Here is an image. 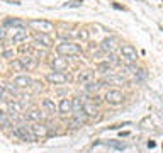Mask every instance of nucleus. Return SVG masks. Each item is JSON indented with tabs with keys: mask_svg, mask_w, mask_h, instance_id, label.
I'll list each match as a JSON object with an SVG mask.
<instances>
[{
	"mask_svg": "<svg viewBox=\"0 0 163 153\" xmlns=\"http://www.w3.org/2000/svg\"><path fill=\"white\" fill-rule=\"evenodd\" d=\"M56 53L60 56H65V58H73V56H78L82 53V48L72 41H61L56 46Z\"/></svg>",
	"mask_w": 163,
	"mask_h": 153,
	"instance_id": "f257e3e1",
	"label": "nucleus"
},
{
	"mask_svg": "<svg viewBox=\"0 0 163 153\" xmlns=\"http://www.w3.org/2000/svg\"><path fill=\"white\" fill-rule=\"evenodd\" d=\"M29 27H33L36 33H44V34H49L54 31V24L49 21H44V19H31L29 22Z\"/></svg>",
	"mask_w": 163,
	"mask_h": 153,
	"instance_id": "f03ea898",
	"label": "nucleus"
},
{
	"mask_svg": "<svg viewBox=\"0 0 163 153\" xmlns=\"http://www.w3.org/2000/svg\"><path fill=\"white\" fill-rule=\"evenodd\" d=\"M12 135L15 136V138H19V139H22V141H34L36 139V136L33 135V131H31V128L27 126V124H17V126L12 129Z\"/></svg>",
	"mask_w": 163,
	"mask_h": 153,
	"instance_id": "7ed1b4c3",
	"label": "nucleus"
},
{
	"mask_svg": "<svg viewBox=\"0 0 163 153\" xmlns=\"http://www.w3.org/2000/svg\"><path fill=\"white\" fill-rule=\"evenodd\" d=\"M70 80H72V76L65 72H54L53 70V72H49L46 75V82L51 85H61V84H66Z\"/></svg>",
	"mask_w": 163,
	"mask_h": 153,
	"instance_id": "20e7f679",
	"label": "nucleus"
},
{
	"mask_svg": "<svg viewBox=\"0 0 163 153\" xmlns=\"http://www.w3.org/2000/svg\"><path fill=\"white\" fill-rule=\"evenodd\" d=\"M17 60H19V63H21L24 72H34V70L37 68V63H39L37 58L33 55H22L21 58H17Z\"/></svg>",
	"mask_w": 163,
	"mask_h": 153,
	"instance_id": "39448f33",
	"label": "nucleus"
},
{
	"mask_svg": "<svg viewBox=\"0 0 163 153\" xmlns=\"http://www.w3.org/2000/svg\"><path fill=\"white\" fill-rule=\"evenodd\" d=\"M34 48H51L53 46V39L49 34L44 33H34V41H33Z\"/></svg>",
	"mask_w": 163,
	"mask_h": 153,
	"instance_id": "423d86ee",
	"label": "nucleus"
},
{
	"mask_svg": "<svg viewBox=\"0 0 163 153\" xmlns=\"http://www.w3.org/2000/svg\"><path fill=\"white\" fill-rule=\"evenodd\" d=\"M33 78H31L27 73H19V75H15L14 78H12V84L15 85V87L19 88H29L31 85H33Z\"/></svg>",
	"mask_w": 163,
	"mask_h": 153,
	"instance_id": "0eeeda50",
	"label": "nucleus"
},
{
	"mask_svg": "<svg viewBox=\"0 0 163 153\" xmlns=\"http://www.w3.org/2000/svg\"><path fill=\"white\" fill-rule=\"evenodd\" d=\"M104 100L109 102V104H121L124 100V95L121 90H116V88H111V90L105 92L104 95Z\"/></svg>",
	"mask_w": 163,
	"mask_h": 153,
	"instance_id": "6e6552de",
	"label": "nucleus"
},
{
	"mask_svg": "<svg viewBox=\"0 0 163 153\" xmlns=\"http://www.w3.org/2000/svg\"><path fill=\"white\" fill-rule=\"evenodd\" d=\"M29 37V31L27 27H19V29H12L10 31V41L12 43H22Z\"/></svg>",
	"mask_w": 163,
	"mask_h": 153,
	"instance_id": "1a4fd4ad",
	"label": "nucleus"
},
{
	"mask_svg": "<svg viewBox=\"0 0 163 153\" xmlns=\"http://www.w3.org/2000/svg\"><path fill=\"white\" fill-rule=\"evenodd\" d=\"M100 49L104 51V53H107V55H111V53H114L116 51V48H117V37H105L104 41H102L100 44Z\"/></svg>",
	"mask_w": 163,
	"mask_h": 153,
	"instance_id": "9d476101",
	"label": "nucleus"
},
{
	"mask_svg": "<svg viewBox=\"0 0 163 153\" xmlns=\"http://www.w3.org/2000/svg\"><path fill=\"white\" fill-rule=\"evenodd\" d=\"M58 114H61V116H68V114H73V102L72 99L65 97L60 100L58 104Z\"/></svg>",
	"mask_w": 163,
	"mask_h": 153,
	"instance_id": "9b49d317",
	"label": "nucleus"
},
{
	"mask_svg": "<svg viewBox=\"0 0 163 153\" xmlns=\"http://www.w3.org/2000/svg\"><path fill=\"white\" fill-rule=\"evenodd\" d=\"M29 128H31V131H33V135L36 136V138H44V136L49 135L48 126H46V124H43V123H33Z\"/></svg>",
	"mask_w": 163,
	"mask_h": 153,
	"instance_id": "f8f14e48",
	"label": "nucleus"
},
{
	"mask_svg": "<svg viewBox=\"0 0 163 153\" xmlns=\"http://www.w3.org/2000/svg\"><path fill=\"white\" fill-rule=\"evenodd\" d=\"M121 53H122V56L127 61H136L138 60V51H136V48L131 46V44H124L121 48Z\"/></svg>",
	"mask_w": 163,
	"mask_h": 153,
	"instance_id": "ddd939ff",
	"label": "nucleus"
},
{
	"mask_svg": "<svg viewBox=\"0 0 163 153\" xmlns=\"http://www.w3.org/2000/svg\"><path fill=\"white\" fill-rule=\"evenodd\" d=\"M51 68L54 70V72H65V68L68 66V60L65 58V56H58V58H53L49 61Z\"/></svg>",
	"mask_w": 163,
	"mask_h": 153,
	"instance_id": "4468645a",
	"label": "nucleus"
},
{
	"mask_svg": "<svg viewBox=\"0 0 163 153\" xmlns=\"http://www.w3.org/2000/svg\"><path fill=\"white\" fill-rule=\"evenodd\" d=\"M126 78H124L122 75H116V73H109V75H104V80H102V84H126Z\"/></svg>",
	"mask_w": 163,
	"mask_h": 153,
	"instance_id": "2eb2a0df",
	"label": "nucleus"
},
{
	"mask_svg": "<svg viewBox=\"0 0 163 153\" xmlns=\"http://www.w3.org/2000/svg\"><path fill=\"white\" fill-rule=\"evenodd\" d=\"M46 119V112H41L39 109H33L27 112V121H33V123H43Z\"/></svg>",
	"mask_w": 163,
	"mask_h": 153,
	"instance_id": "dca6fc26",
	"label": "nucleus"
},
{
	"mask_svg": "<svg viewBox=\"0 0 163 153\" xmlns=\"http://www.w3.org/2000/svg\"><path fill=\"white\" fill-rule=\"evenodd\" d=\"M43 111L46 112V116H54L56 111H58V107H56L54 100H51V99H44L43 100Z\"/></svg>",
	"mask_w": 163,
	"mask_h": 153,
	"instance_id": "f3484780",
	"label": "nucleus"
},
{
	"mask_svg": "<svg viewBox=\"0 0 163 153\" xmlns=\"http://www.w3.org/2000/svg\"><path fill=\"white\" fill-rule=\"evenodd\" d=\"M92 78H94V70H83V72H80L78 76H76V82L82 85L88 84V82H92Z\"/></svg>",
	"mask_w": 163,
	"mask_h": 153,
	"instance_id": "a211bd4d",
	"label": "nucleus"
},
{
	"mask_svg": "<svg viewBox=\"0 0 163 153\" xmlns=\"http://www.w3.org/2000/svg\"><path fill=\"white\" fill-rule=\"evenodd\" d=\"M83 111L87 112L88 117H99V112H100L99 107L95 106L94 102H85V104H83Z\"/></svg>",
	"mask_w": 163,
	"mask_h": 153,
	"instance_id": "6ab92c4d",
	"label": "nucleus"
},
{
	"mask_svg": "<svg viewBox=\"0 0 163 153\" xmlns=\"http://www.w3.org/2000/svg\"><path fill=\"white\" fill-rule=\"evenodd\" d=\"M4 27H12V29H19V27H25V22L21 19H5Z\"/></svg>",
	"mask_w": 163,
	"mask_h": 153,
	"instance_id": "aec40b11",
	"label": "nucleus"
},
{
	"mask_svg": "<svg viewBox=\"0 0 163 153\" xmlns=\"http://www.w3.org/2000/svg\"><path fill=\"white\" fill-rule=\"evenodd\" d=\"M102 87V82H88V84L83 85V90L87 94H94V92H99Z\"/></svg>",
	"mask_w": 163,
	"mask_h": 153,
	"instance_id": "412c9836",
	"label": "nucleus"
},
{
	"mask_svg": "<svg viewBox=\"0 0 163 153\" xmlns=\"http://www.w3.org/2000/svg\"><path fill=\"white\" fill-rule=\"evenodd\" d=\"M12 123V119L9 117V114L5 112L4 109H0V126H4V128H9Z\"/></svg>",
	"mask_w": 163,
	"mask_h": 153,
	"instance_id": "4be33fe9",
	"label": "nucleus"
},
{
	"mask_svg": "<svg viewBox=\"0 0 163 153\" xmlns=\"http://www.w3.org/2000/svg\"><path fill=\"white\" fill-rule=\"evenodd\" d=\"M97 70L100 73H104V75H109V73H112V65L107 63V61H104V63H100V65L97 66Z\"/></svg>",
	"mask_w": 163,
	"mask_h": 153,
	"instance_id": "5701e85b",
	"label": "nucleus"
},
{
	"mask_svg": "<svg viewBox=\"0 0 163 153\" xmlns=\"http://www.w3.org/2000/svg\"><path fill=\"white\" fill-rule=\"evenodd\" d=\"M4 87H5V90H7V94H10V95H15V97H17V95H19V87H15L14 84H5Z\"/></svg>",
	"mask_w": 163,
	"mask_h": 153,
	"instance_id": "b1692460",
	"label": "nucleus"
},
{
	"mask_svg": "<svg viewBox=\"0 0 163 153\" xmlns=\"http://www.w3.org/2000/svg\"><path fill=\"white\" fill-rule=\"evenodd\" d=\"M72 102H73V112H76V111H82V109H83V104H82L80 97L72 99Z\"/></svg>",
	"mask_w": 163,
	"mask_h": 153,
	"instance_id": "393cba45",
	"label": "nucleus"
},
{
	"mask_svg": "<svg viewBox=\"0 0 163 153\" xmlns=\"http://www.w3.org/2000/svg\"><path fill=\"white\" fill-rule=\"evenodd\" d=\"M107 145L112 146V148H116V150H126V145L121 143V141H107Z\"/></svg>",
	"mask_w": 163,
	"mask_h": 153,
	"instance_id": "a878e982",
	"label": "nucleus"
},
{
	"mask_svg": "<svg viewBox=\"0 0 163 153\" xmlns=\"http://www.w3.org/2000/svg\"><path fill=\"white\" fill-rule=\"evenodd\" d=\"M15 56V51L14 49H4L2 51V58H5V60H12Z\"/></svg>",
	"mask_w": 163,
	"mask_h": 153,
	"instance_id": "bb28decb",
	"label": "nucleus"
},
{
	"mask_svg": "<svg viewBox=\"0 0 163 153\" xmlns=\"http://www.w3.org/2000/svg\"><path fill=\"white\" fill-rule=\"evenodd\" d=\"M78 37L83 39V41H87L88 39V31L87 29H78Z\"/></svg>",
	"mask_w": 163,
	"mask_h": 153,
	"instance_id": "cd10ccee",
	"label": "nucleus"
},
{
	"mask_svg": "<svg viewBox=\"0 0 163 153\" xmlns=\"http://www.w3.org/2000/svg\"><path fill=\"white\" fill-rule=\"evenodd\" d=\"M7 29H5L4 26H2V27H0V41H4V39H7Z\"/></svg>",
	"mask_w": 163,
	"mask_h": 153,
	"instance_id": "c85d7f7f",
	"label": "nucleus"
},
{
	"mask_svg": "<svg viewBox=\"0 0 163 153\" xmlns=\"http://www.w3.org/2000/svg\"><path fill=\"white\" fill-rule=\"evenodd\" d=\"M10 66H12V70H22V66H21V63H19V60H17V61H12L10 63ZM22 72H24V70H22Z\"/></svg>",
	"mask_w": 163,
	"mask_h": 153,
	"instance_id": "c756f323",
	"label": "nucleus"
},
{
	"mask_svg": "<svg viewBox=\"0 0 163 153\" xmlns=\"http://www.w3.org/2000/svg\"><path fill=\"white\" fill-rule=\"evenodd\" d=\"M4 97H5V87L0 85V100H4Z\"/></svg>",
	"mask_w": 163,
	"mask_h": 153,
	"instance_id": "7c9ffc66",
	"label": "nucleus"
},
{
	"mask_svg": "<svg viewBox=\"0 0 163 153\" xmlns=\"http://www.w3.org/2000/svg\"><path fill=\"white\" fill-rule=\"evenodd\" d=\"M80 5H82V2H72L70 7H80Z\"/></svg>",
	"mask_w": 163,
	"mask_h": 153,
	"instance_id": "2f4dec72",
	"label": "nucleus"
},
{
	"mask_svg": "<svg viewBox=\"0 0 163 153\" xmlns=\"http://www.w3.org/2000/svg\"><path fill=\"white\" fill-rule=\"evenodd\" d=\"M155 146H156L155 141H148V148H155Z\"/></svg>",
	"mask_w": 163,
	"mask_h": 153,
	"instance_id": "473e14b6",
	"label": "nucleus"
}]
</instances>
